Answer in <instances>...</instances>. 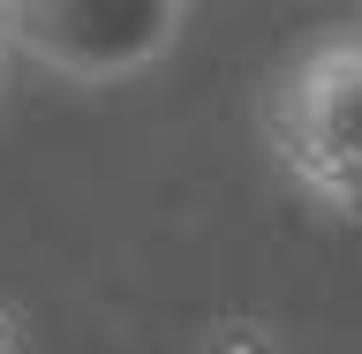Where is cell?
I'll return each instance as SVG.
<instances>
[{
    "label": "cell",
    "instance_id": "277c9868",
    "mask_svg": "<svg viewBox=\"0 0 362 354\" xmlns=\"http://www.w3.org/2000/svg\"><path fill=\"white\" fill-rule=\"evenodd\" d=\"M0 354H16V317L0 309Z\"/></svg>",
    "mask_w": 362,
    "mask_h": 354
},
{
    "label": "cell",
    "instance_id": "6da1fadb",
    "mask_svg": "<svg viewBox=\"0 0 362 354\" xmlns=\"http://www.w3.org/2000/svg\"><path fill=\"white\" fill-rule=\"evenodd\" d=\"M264 143L302 196L362 219V30L317 38L272 83Z\"/></svg>",
    "mask_w": 362,
    "mask_h": 354
},
{
    "label": "cell",
    "instance_id": "3957f363",
    "mask_svg": "<svg viewBox=\"0 0 362 354\" xmlns=\"http://www.w3.org/2000/svg\"><path fill=\"white\" fill-rule=\"evenodd\" d=\"M204 354H279V339H272V324H257V317H226V324H211Z\"/></svg>",
    "mask_w": 362,
    "mask_h": 354
},
{
    "label": "cell",
    "instance_id": "7a4b0ae2",
    "mask_svg": "<svg viewBox=\"0 0 362 354\" xmlns=\"http://www.w3.org/2000/svg\"><path fill=\"white\" fill-rule=\"evenodd\" d=\"M0 30L16 53H30L68 83H121L174 53L189 8L181 0H16L0 8Z\"/></svg>",
    "mask_w": 362,
    "mask_h": 354
}]
</instances>
